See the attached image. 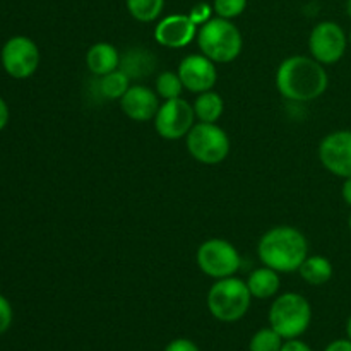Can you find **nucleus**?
<instances>
[{
    "mask_svg": "<svg viewBox=\"0 0 351 351\" xmlns=\"http://www.w3.org/2000/svg\"><path fill=\"white\" fill-rule=\"evenodd\" d=\"M86 64H88V69L93 74L101 77V75L110 74V72L117 71L120 67V53L113 45L99 41V43H95L88 50Z\"/></svg>",
    "mask_w": 351,
    "mask_h": 351,
    "instance_id": "15",
    "label": "nucleus"
},
{
    "mask_svg": "<svg viewBox=\"0 0 351 351\" xmlns=\"http://www.w3.org/2000/svg\"><path fill=\"white\" fill-rule=\"evenodd\" d=\"M191 19L194 21L195 24H204L208 23L209 19H211V7L208 5V3H199V5H195L194 9L191 10Z\"/></svg>",
    "mask_w": 351,
    "mask_h": 351,
    "instance_id": "26",
    "label": "nucleus"
},
{
    "mask_svg": "<svg viewBox=\"0 0 351 351\" xmlns=\"http://www.w3.org/2000/svg\"><path fill=\"white\" fill-rule=\"evenodd\" d=\"M185 139L191 156L202 165H218L230 154L228 134L216 123H195Z\"/></svg>",
    "mask_w": 351,
    "mask_h": 351,
    "instance_id": "6",
    "label": "nucleus"
},
{
    "mask_svg": "<svg viewBox=\"0 0 351 351\" xmlns=\"http://www.w3.org/2000/svg\"><path fill=\"white\" fill-rule=\"evenodd\" d=\"M280 351H312L311 346L307 343L300 341V339H287V343H283Z\"/></svg>",
    "mask_w": 351,
    "mask_h": 351,
    "instance_id": "28",
    "label": "nucleus"
},
{
    "mask_svg": "<svg viewBox=\"0 0 351 351\" xmlns=\"http://www.w3.org/2000/svg\"><path fill=\"white\" fill-rule=\"evenodd\" d=\"M350 41L345 29L335 21H322L312 29L308 36V50L312 58L322 65H332L339 62L348 48Z\"/></svg>",
    "mask_w": 351,
    "mask_h": 351,
    "instance_id": "8",
    "label": "nucleus"
},
{
    "mask_svg": "<svg viewBox=\"0 0 351 351\" xmlns=\"http://www.w3.org/2000/svg\"><path fill=\"white\" fill-rule=\"evenodd\" d=\"M281 346H283V336L269 326V328L259 329L252 336L249 351H280Z\"/></svg>",
    "mask_w": 351,
    "mask_h": 351,
    "instance_id": "23",
    "label": "nucleus"
},
{
    "mask_svg": "<svg viewBox=\"0 0 351 351\" xmlns=\"http://www.w3.org/2000/svg\"><path fill=\"white\" fill-rule=\"evenodd\" d=\"M280 283L281 281L278 271L271 269L267 266L257 267L247 278V287H249L252 298H261V300L274 297L280 290Z\"/></svg>",
    "mask_w": 351,
    "mask_h": 351,
    "instance_id": "16",
    "label": "nucleus"
},
{
    "mask_svg": "<svg viewBox=\"0 0 351 351\" xmlns=\"http://www.w3.org/2000/svg\"><path fill=\"white\" fill-rule=\"evenodd\" d=\"M348 228H350V232H351V215H350V218H348Z\"/></svg>",
    "mask_w": 351,
    "mask_h": 351,
    "instance_id": "34",
    "label": "nucleus"
},
{
    "mask_svg": "<svg viewBox=\"0 0 351 351\" xmlns=\"http://www.w3.org/2000/svg\"><path fill=\"white\" fill-rule=\"evenodd\" d=\"M165 351H199V348L194 341H191V339L178 338L173 339L171 343H168Z\"/></svg>",
    "mask_w": 351,
    "mask_h": 351,
    "instance_id": "27",
    "label": "nucleus"
},
{
    "mask_svg": "<svg viewBox=\"0 0 351 351\" xmlns=\"http://www.w3.org/2000/svg\"><path fill=\"white\" fill-rule=\"evenodd\" d=\"M197 45L202 55L215 64H228L240 55L243 47L242 33L230 19L215 17L197 31Z\"/></svg>",
    "mask_w": 351,
    "mask_h": 351,
    "instance_id": "3",
    "label": "nucleus"
},
{
    "mask_svg": "<svg viewBox=\"0 0 351 351\" xmlns=\"http://www.w3.org/2000/svg\"><path fill=\"white\" fill-rule=\"evenodd\" d=\"M7 123H9V106L0 98V130L5 129Z\"/></svg>",
    "mask_w": 351,
    "mask_h": 351,
    "instance_id": "30",
    "label": "nucleus"
},
{
    "mask_svg": "<svg viewBox=\"0 0 351 351\" xmlns=\"http://www.w3.org/2000/svg\"><path fill=\"white\" fill-rule=\"evenodd\" d=\"M194 113L195 119L199 122H206V123H216L218 122L219 117L223 115V110H225V101H223L221 96L218 93L206 91L197 95L194 101Z\"/></svg>",
    "mask_w": 351,
    "mask_h": 351,
    "instance_id": "19",
    "label": "nucleus"
},
{
    "mask_svg": "<svg viewBox=\"0 0 351 351\" xmlns=\"http://www.w3.org/2000/svg\"><path fill=\"white\" fill-rule=\"evenodd\" d=\"M12 324V307L3 295H0V336L9 331Z\"/></svg>",
    "mask_w": 351,
    "mask_h": 351,
    "instance_id": "25",
    "label": "nucleus"
},
{
    "mask_svg": "<svg viewBox=\"0 0 351 351\" xmlns=\"http://www.w3.org/2000/svg\"><path fill=\"white\" fill-rule=\"evenodd\" d=\"M182 91H184V82H182L178 72L167 71L163 74L158 75L156 79V93L160 98L175 99L182 98Z\"/></svg>",
    "mask_w": 351,
    "mask_h": 351,
    "instance_id": "22",
    "label": "nucleus"
},
{
    "mask_svg": "<svg viewBox=\"0 0 351 351\" xmlns=\"http://www.w3.org/2000/svg\"><path fill=\"white\" fill-rule=\"evenodd\" d=\"M120 106L130 120L147 122V120L154 119L160 110V96L147 86H130L120 99Z\"/></svg>",
    "mask_w": 351,
    "mask_h": 351,
    "instance_id": "14",
    "label": "nucleus"
},
{
    "mask_svg": "<svg viewBox=\"0 0 351 351\" xmlns=\"http://www.w3.org/2000/svg\"><path fill=\"white\" fill-rule=\"evenodd\" d=\"M194 106L184 98L167 99L160 105L156 117H154V129L158 136L167 141H177L187 137L192 127L195 125Z\"/></svg>",
    "mask_w": 351,
    "mask_h": 351,
    "instance_id": "9",
    "label": "nucleus"
},
{
    "mask_svg": "<svg viewBox=\"0 0 351 351\" xmlns=\"http://www.w3.org/2000/svg\"><path fill=\"white\" fill-rule=\"evenodd\" d=\"M156 67V58L151 51L144 48H130L120 57V71L125 72L130 79L132 77H146L147 74Z\"/></svg>",
    "mask_w": 351,
    "mask_h": 351,
    "instance_id": "17",
    "label": "nucleus"
},
{
    "mask_svg": "<svg viewBox=\"0 0 351 351\" xmlns=\"http://www.w3.org/2000/svg\"><path fill=\"white\" fill-rule=\"evenodd\" d=\"M178 75H180L184 88L191 93L211 91L218 81V69L216 64L202 53L189 55L178 65Z\"/></svg>",
    "mask_w": 351,
    "mask_h": 351,
    "instance_id": "12",
    "label": "nucleus"
},
{
    "mask_svg": "<svg viewBox=\"0 0 351 351\" xmlns=\"http://www.w3.org/2000/svg\"><path fill=\"white\" fill-rule=\"evenodd\" d=\"M247 0H215V12L223 19H235L245 10Z\"/></svg>",
    "mask_w": 351,
    "mask_h": 351,
    "instance_id": "24",
    "label": "nucleus"
},
{
    "mask_svg": "<svg viewBox=\"0 0 351 351\" xmlns=\"http://www.w3.org/2000/svg\"><path fill=\"white\" fill-rule=\"evenodd\" d=\"M341 195H343V201L351 208V177L345 178L343 182V189H341Z\"/></svg>",
    "mask_w": 351,
    "mask_h": 351,
    "instance_id": "31",
    "label": "nucleus"
},
{
    "mask_svg": "<svg viewBox=\"0 0 351 351\" xmlns=\"http://www.w3.org/2000/svg\"><path fill=\"white\" fill-rule=\"evenodd\" d=\"M257 254L264 266L278 273H295L308 256V242L295 226H274L259 240Z\"/></svg>",
    "mask_w": 351,
    "mask_h": 351,
    "instance_id": "2",
    "label": "nucleus"
},
{
    "mask_svg": "<svg viewBox=\"0 0 351 351\" xmlns=\"http://www.w3.org/2000/svg\"><path fill=\"white\" fill-rule=\"evenodd\" d=\"M322 167L339 178L351 177V130H335L319 144Z\"/></svg>",
    "mask_w": 351,
    "mask_h": 351,
    "instance_id": "11",
    "label": "nucleus"
},
{
    "mask_svg": "<svg viewBox=\"0 0 351 351\" xmlns=\"http://www.w3.org/2000/svg\"><path fill=\"white\" fill-rule=\"evenodd\" d=\"M346 336H348V339L351 341V315L348 317V322H346Z\"/></svg>",
    "mask_w": 351,
    "mask_h": 351,
    "instance_id": "32",
    "label": "nucleus"
},
{
    "mask_svg": "<svg viewBox=\"0 0 351 351\" xmlns=\"http://www.w3.org/2000/svg\"><path fill=\"white\" fill-rule=\"evenodd\" d=\"M252 295L247 281L230 276L218 280L208 293V308L219 322H237L249 312Z\"/></svg>",
    "mask_w": 351,
    "mask_h": 351,
    "instance_id": "4",
    "label": "nucleus"
},
{
    "mask_svg": "<svg viewBox=\"0 0 351 351\" xmlns=\"http://www.w3.org/2000/svg\"><path fill=\"white\" fill-rule=\"evenodd\" d=\"M197 38V24L185 14H171L158 23L154 40L167 48H184Z\"/></svg>",
    "mask_w": 351,
    "mask_h": 351,
    "instance_id": "13",
    "label": "nucleus"
},
{
    "mask_svg": "<svg viewBox=\"0 0 351 351\" xmlns=\"http://www.w3.org/2000/svg\"><path fill=\"white\" fill-rule=\"evenodd\" d=\"M324 351H351V341L348 338L336 339V341L329 343L328 348H326Z\"/></svg>",
    "mask_w": 351,
    "mask_h": 351,
    "instance_id": "29",
    "label": "nucleus"
},
{
    "mask_svg": "<svg viewBox=\"0 0 351 351\" xmlns=\"http://www.w3.org/2000/svg\"><path fill=\"white\" fill-rule=\"evenodd\" d=\"M2 67L10 77L27 79L40 65L38 45L27 36H12L5 41L0 51Z\"/></svg>",
    "mask_w": 351,
    "mask_h": 351,
    "instance_id": "10",
    "label": "nucleus"
},
{
    "mask_svg": "<svg viewBox=\"0 0 351 351\" xmlns=\"http://www.w3.org/2000/svg\"><path fill=\"white\" fill-rule=\"evenodd\" d=\"M195 261L199 269L215 280L235 276L242 264L239 250L223 239H209L202 242L195 254Z\"/></svg>",
    "mask_w": 351,
    "mask_h": 351,
    "instance_id": "7",
    "label": "nucleus"
},
{
    "mask_svg": "<svg viewBox=\"0 0 351 351\" xmlns=\"http://www.w3.org/2000/svg\"><path fill=\"white\" fill-rule=\"evenodd\" d=\"M127 10L139 23H153L161 16L165 0H125Z\"/></svg>",
    "mask_w": 351,
    "mask_h": 351,
    "instance_id": "21",
    "label": "nucleus"
},
{
    "mask_svg": "<svg viewBox=\"0 0 351 351\" xmlns=\"http://www.w3.org/2000/svg\"><path fill=\"white\" fill-rule=\"evenodd\" d=\"M312 322V307L300 293H285L269 308V326L283 339L300 338Z\"/></svg>",
    "mask_w": 351,
    "mask_h": 351,
    "instance_id": "5",
    "label": "nucleus"
},
{
    "mask_svg": "<svg viewBox=\"0 0 351 351\" xmlns=\"http://www.w3.org/2000/svg\"><path fill=\"white\" fill-rule=\"evenodd\" d=\"M130 88V77L123 71L117 69V71L110 72V74L101 75L98 82V89L101 93L103 98L108 99H122L127 89Z\"/></svg>",
    "mask_w": 351,
    "mask_h": 351,
    "instance_id": "20",
    "label": "nucleus"
},
{
    "mask_svg": "<svg viewBox=\"0 0 351 351\" xmlns=\"http://www.w3.org/2000/svg\"><path fill=\"white\" fill-rule=\"evenodd\" d=\"M298 273L305 283L312 285V287H322L331 281L335 269H332L331 261L326 259L324 256H307Z\"/></svg>",
    "mask_w": 351,
    "mask_h": 351,
    "instance_id": "18",
    "label": "nucleus"
},
{
    "mask_svg": "<svg viewBox=\"0 0 351 351\" xmlns=\"http://www.w3.org/2000/svg\"><path fill=\"white\" fill-rule=\"evenodd\" d=\"M329 86L328 71L312 57L295 55L283 60L276 72V88L291 101H312L326 93Z\"/></svg>",
    "mask_w": 351,
    "mask_h": 351,
    "instance_id": "1",
    "label": "nucleus"
},
{
    "mask_svg": "<svg viewBox=\"0 0 351 351\" xmlns=\"http://www.w3.org/2000/svg\"><path fill=\"white\" fill-rule=\"evenodd\" d=\"M346 14H348V17L351 19V0H346Z\"/></svg>",
    "mask_w": 351,
    "mask_h": 351,
    "instance_id": "33",
    "label": "nucleus"
},
{
    "mask_svg": "<svg viewBox=\"0 0 351 351\" xmlns=\"http://www.w3.org/2000/svg\"><path fill=\"white\" fill-rule=\"evenodd\" d=\"M348 41H350V47H351V33H350V36H348Z\"/></svg>",
    "mask_w": 351,
    "mask_h": 351,
    "instance_id": "35",
    "label": "nucleus"
}]
</instances>
